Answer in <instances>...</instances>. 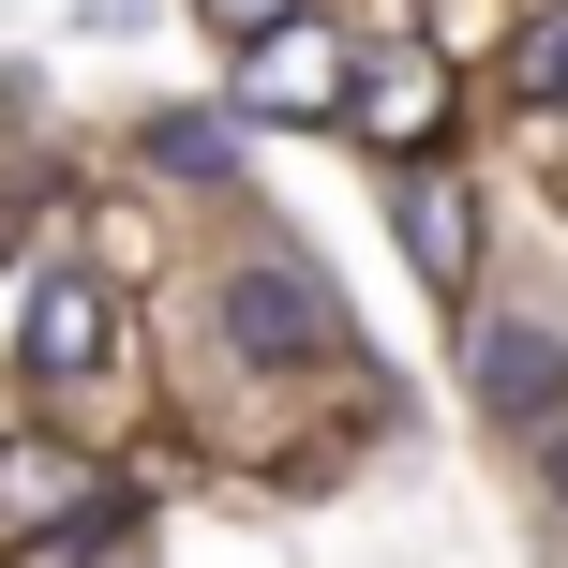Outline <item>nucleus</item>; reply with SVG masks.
Instances as JSON below:
<instances>
[{
	"label": "nucleus",
	"instance_id": "obj_7",
	"mask_svg": "<svg viewBox=\"0 0 568 568\" xmlns=\"http://www.w3.org/2000/svg\"><path fill=\"white\" fill-rule=\"evenodd\" d=\"M75 509H90V464L60 449V434H16V449H0V539H60Z\"/></svg>",
	"mask_w": 568,
	"mask_h": 568
},
{
	"label": "nucleus",
	"instance_id": "obj_9",
	"mask_svg": "<svg viewBox=\"0 0 568 568\" xmlns=\"http://www.w3.org/2000/svg\"><path fill=\"white\" fill-rule=\"evenodd\" d=\"M195 16H210V30H225V45H270V30H284V16H300V0H195Z\"/></svg>",
	"mask_w": 568,
	"mask_h": 568
},
{
	"label": "nucleus",
	"instance_id": "obj_8",
	"mask_svg": "<svg viewBox=\"0 0 568 568\" xmlns=\"http://www.w3.org/2000/svg\"><path fill=\"white\" fill-rule=\"evenodd\" d=\"M150 150H165L180 180H225V165H240V135H225L210 105H165V120H150Z\"/></svg>",
	"mask_w": 568,
	"mask_h": 568
},
{
	"label": "nucleus",
	"instance_id": "obj_4",
	"mask_svg": "<svg viewBox=\"0 0 568 568\" xmlns=\"http://www.w3.org/2000/svg\"><path fill=\"white\" fill-rule=\"evenodd\" d=\"M479 404H494L509 434H539V449H554V434H568V344L524 329V314H494V329H479Z\"/></svg>",
	"mask_w": 568,
	"mask_h": 568
},
{
	"label": "nucleus",
	"instance_id": "obj_5",
	"mask_svg": "<svg viewBox=\"0 0 568 568\" xmlns=\"http://www.w3.org/2000/svg\"><path fill=\"white\" fill-rule=\"evenodd\" d=\"M105 344H120V300H105L90 270H60L45 300H30V374H45V389H90Z\"/></svg>",
	"mask_w": 568,
	"mask_h": 568
},
{
	"label": "nucleus",
	"instance_id": "obj_10",
	"mask_svg": "<svg viewBox=\"0 0 568 568\" xmlns=\"http://www.w3.org/2000/svg\"><path fill=\"white\" fill-rule=\"evenodd\" d=\"M554 90H568V60H554Z\"/></svg>",
	"mask_w": 568,
	"mask_h": 568
},
{
	"label": "nucleus",
	"instance_id": "obj_2",
	"mask_svg": "<svg viewBox=\"0 0 568 568\" xmlns=\"http://www.w3.org/2000/svg\"><path fill=\"white\" fill-rule=\"evenodd\" d=\"M344 90H359V45L314 16H284L270 45H240V120H314V135H344Z\"/></svg>",
	"mask_w": 568,
	"mask_h": 568
},
{
	"label": "nucleus",
	"instance_id": "obj_3",
	"mask_svg": "<svg viewBox=\"0 0 568 568\" xmlns=\"http://www.w3.org/2000/svg\"><path fill=\"white\" fill-rule=\"evenodd\" d=\"M344 135H374L389 165H434V135H449V60H434L419 30H389V45H374V75L344 90Z\"/></svg>",
	"mask_w": 568,
	"mask_h": 568
},
{
	"label": "nucleus",
	"instance_id": "obj_6",
	"mask_svg": "<svg viewBox=\"0 0 568 568\" xmlns=\"http://www.w3.org/2000/svg\"><path fill=\"white\" fill-rule=\"evenodd\" d=\"M404 255H419L434 300H464V270H479V195H464L449 165H404Z\"/></svg>",
	"mask_w": 568,
	"mask_h": 568
},
{
	"label": "nucleus",
	"instance_id": "obj_1",
	"mask_svg": "<svg viewBox=\"0 0 568 568\" xmlns=\"http://www.w3.org/2000/svg\"><path fill=\"white\" fill-rule=\"evenodd\" d=\"M225 329H240V359H300V374L344 359V300L284 255V240H255V255L225 270Z\"/></svg>",
	"mask_w": 568,
	"mask_h": 568
}]
</instances>
